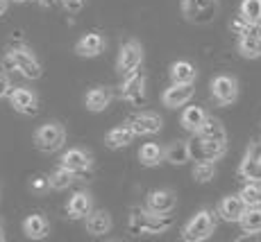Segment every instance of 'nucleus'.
<instances>
[{
  "mask_svg": "<svg viewBox=\"0 0 261 242\" xmlns=\"http://www.w3.org/2000/svg\"><path fill=\"white\" fill-rule=\"evenodd\" d=\"M173 226V218L170 213H152V210L143 208H132L129 210L127 229L132 235H162Z\"/></svg>",
  "mask_w": 261,
  "mask_h": 242,
  "instance_id": "nucleus-1",
  "label": "nucleus"
},
{
  "mask_svg": "<svg viewBox=\"0 0 261 242\" xmlns=\"http://www.w3.org/2000/svg\"><path fill=\"white\" fill-rule=\"evenodd\" d=\"M214 229H216L214 213L207 208H202L187 222V226H184V231H182V238L187 242H202V240L212 238Z\"/></svg>",
  "mask_w": 261,
  "mask_h": 242,
  "instance_id": "nucleus-2",
  "label": "nucleus"
},
{
  "mask_svg": "<svg viewBox=\"0 0 261 242\" xmlns=\"http://www.w3.org/2000/svg\"><path fill=\"white\" fill-rule=\"evenodd\" d=\"M66 143V132L59 123H46L37 129L34 134V145L39 152L43 154H53L57 149H62V145Z\"/></svg>",
  "mask_w": 261,
  "mask_h": 242,
  "instance_id": "nucleus-3",
  "label": "nucleus"
},
{
  "mask_svg": "<svg viewBox=\"0 0 261 242\" xmlns=\"http://www.w3.org/2000/svg\"><path fill=\"white\" fill-rule=\"evenodd\" d=\"M7 52L14 57V62H16V66H18V73H21L23 77H28V79H39V77L43 75L41 64H39V59L34 57V52L28 48V45L14 43L12 48H7Z\"/></svg>",
  "mask_w": 261,
  "mask_h": 242,
  "instance_id": "nucleus-4",
  "label": "nucleus"
},
{
  "mask_svg": "<svg viewBox=\"0 0 261 242\" xmlns=\"http://www.w3.org/2000/svg\"><path fill=\"white\" fill-rule=\"evenodd\" d=\"M227 149V143H220V140H209L204 136L195 134L189 140V152L193 161H218L220 156Z\"/></svg>",
  "mask_w": 261,
  "mask_h": 242,
  "instance_id": "nucleus-5",
  "label": "nucleus"
},
{
  "mask_svg": "<svg viewBox=\"0 0 261 242\" xmlns=\"http://www.w3.org/2000/svg\"><path fill=\"white\" fill-rule=\"evenodd\" d=\"M143 64V48L139 41H127L120 45V52H118V59H116V70L123 77L127 75L137 73Z\"/></svg>",
  "mask_w": 261,
  "mask_h": 242,
  "instance_id": "nucleus-6",
  "label": "nucleus"
},
{
  "mask_svg": "<svg viewBox=\"0 0 261 242\" xmlns=\"http://www.w3.org/2000/svg\"><path fill=\"white\" fill-rule=\"evenodd\" d=\"M182 12L191 23L207 25L214 21L216 12H218V3H216V0H184Z\"/></svg>",
  "mask_w": 261,
  "mask_h": 242,
  "instance_id": "nucleus-7",
  "label": "nucleus"
},
{
  "mask_svg": "<svg viewBox=\"0 0 261 242\" xmlns=\"http://www.w3.org/2000/svg\"><path fill=\"white\" fill-rule=\"evenodd\" d=\"M120 98L129 102L132 107H141L145 104V75L143 73H132L125 77L123 86H120Z\"/></svg>",
  "mask_w": 261,
  "mask_h": 242,
  "instance_id": "nucleus-8",
  "label": "nucleus"
},
{
  "mask_svg": "<svg viewBox=\"0 0 261 242\" xmlns=\"http://www.w3.org/2000/svg\"><path fill=\"white\" fill-rule=\"evenodd\" d=\"M239 52L245 59L261 57V23H250L243 34H239Z\"/></svg>",
  "mask_w": 261,
  "mask_h": 242,
  "instance_id": "nucleus-9",
  "label": "nucleus"
},
{
  "mask_svg": "<svg viewBox=\"0 0 261 242\" xmlns=\"http://www.w3.org/2000/svg\"><path fill=\"white\" fill-rule=\"evenodd\" d=\"M212 95L218 104H232L239 98V84L229 75H218L212 79Z\"/></svg>",
  "mask_w": 261,
  "mask_h": 242,
  "instance_id": "nucleus-10",
  "label": "nucleus"
},
{
  "mask_svg": "<svg viewBox=\"0 0 261 242\" xmlns=\"http://www.w3.org/2000/svg\"><path fill=\"white\" fill-rule=\"evenodd\" d=\"M9 102H12L14 111H18V113H23V115H34L39 111L37 93L30 88H23V86L14 88L12 93H9Z\"/></svg>",
  "mask_w": 261,
  "mask_h": 242,
  "instance_id": "nucleus-11",
  "label": "nucleus"
},
{
  "mask_svg": "<svg viewBox=\"0 0 261 242\" xmlns=\"http://www.w3.org/2000/svg\"><path fill=\"white\" fill-rule=\"evenodd\" d=\"M195 88L193 84H175L173 86H168L166 90H164L162 95V102L166 109H177V107H184V104L191 102V98H193Z\"/></svg>",
  "mask_w": 261,
  "mask_h": 242,
  "instance_id": "nucleus-12",
  "label": "nucleus"
},
{
  "mask_svg": "<svg viewBox=\"0 0 261 242\" xmlns=\"http://www.w3.org/2000/svg\"><path fill=\"white\" fill-rule=\"evenodd\" d=\"M127 123L132 125V129H134V134L137 136H154V134L162 132V127H164L162 118H159L157 113H150V111L132 115Z\"/></svg>",
  "mask_w": 261,
  "mask_h": 242,
  "instance_id": "nucleus-13",
  "label": "nucleus"
},
{
  "mask_svg": "<svg viewBox=\"0 0 261 242\" xmlns=\"http://www.w3.org/2000/svg\"><path fill=\"white\" fill-rule=\"evenodd\" d=\"M175 204H177V197H175L173 190H152V193L148 195V208L152 210V213H173L175 210Z\"/></svg>",
  "mask_w": 261,
  "mask_h": 242,
  "instance_id": "nucleus-14",
  "label": "nucleus"
},
{
  "mask_svg": "<svg viewBox=\"0 0 261 242\" xmlns=\"http://www.w3.org/2000/svg\"><path fill=\"white\" fill-rule=\"evenodd\" d=\"M245 201L241 195H229V197H223L218 204V215L223 218L225 222H241L245 213Z\"/></svg>",
  "mask_w": 261,
  "mask_h": 242,
  "instance_id": "nucleus-15",
  "label": "nucleus"
},
{
  "mask_svg": "<svg viewBox=\"0 0 261 242\" xmlns=\"http://www.w3.org/2000/svg\"><path fill=\"white\" fill-rule=\"evenodd\" d=\"M62 165L68 170H73L77 176H84L89 174V168H91V156H89L84 149H68V152H64L62 156Z\"/></svg>",
  "mask_w": 261,
  "mask_h": 242,
  "instance_id": "nucleus-16",
  "label": "nucleus"
},
{
  "mask_svg": "<svg viewBox=\"0 0 261 242\" xmlns=\"http://www.w3.org/2000/svg\"><path fill=\"white\" fill-rule=\"evenodd\" d=\"M66 213L71 220H82L93 213V201L89 193H75L66 204Z\"/></svg>",
  "mask_w": 261,
  "mask_h": 242,
  "instance_id": "nucleus-17",
  "label": "nucleus"
},
{
  "mask_svg": "<svg viewBox=\"0 0 261 242\" xmlns=\"http://www.w3.org/2000/svg\"><path fill=\"white\" fill-rule=\"evenodd\" d=\"M102 50H105V39L100 37V34H95V32L84 34V37L75 43V54H77V57L91 59V57H98Z\"/></svg>",
  "mask_w": 261,
  "mask_h": 242,
  "instance_id": "nucleus-18",
  "label": "nucleus"
},
{
  "mask_svg": "<svg viewBox=\"0 0 261 242\" xmlns=\"http://www.w3.org/2000/svg\"><path fill=\"white\" fill-rule=\"evenodd\" d=\"M134 136L137 134H134V129H132V125L129 123L118 125V127H114L112 132L105 136V145H107L109 149H123V147H127V145L132 143Z\"/></svg>",
  "mask_w": 261,
  "mask_h": 242,
  "instance_id": "nucleus-19",
  "label": "nucleus"
},
{
  "mask_svg": "<svg viewBox=\"0 0 261 242\" xmlns=\"http://www.w3.org/2000/svg\"><path fill=\"white\" fill-rule=\"evenodd\" d=\"M23 233L28 235L30 240H43V238H48V233H50V224H48V220L39 213L28 215V218L23 220Z\"/></svg>",
  "mask_w": 261,
  "mask_h": 242,
  "instance_id": "nucleus-20",
  "label": "nucleus"
},
{
  "mask_svg": "<svg viewBox=\"0 0 261 242\" xmlns=\"http://www.w3.org/2000/svg\"><path fill=\"white\" fill-rule=\"evenodd\" d=\"M114 95L112 90H109L107 86H98V88H91L87 93V98H84V104H87L89 111H93V113H100V111H105L112 104Z\"/></svg>",
  "mask_w": 261,
  "mask_h": 242,
  "instance_id": "nucleus-21",
  "label": "nucleus"
},
{
  "mask_svg": "<svg viewBox=\"0 0 261 242\" xmlns=\"http://www.w3.org/2000/svg\"><path fill=\"white\" fill-rule=\"evenodd\" d=\"M87 231L91 235H107L112 231V215L107 210H93L87 218Z\"/></svg>",
  "mask_w": 261,
  "mask_h": 242,
  "instance_id": "nucleus-22",
  "label": "nucleus"
},
{
  "mask_svg": "<svg viewBox=\"0 0 261 242\" xmlns=\"http://www.w3.org/2000/svg\"><path fill=\"white\" fill-rule=\"evenodd\" d=\"M204 120H207V113H204L202 107H187V109L182 111V118H179V123H182V127L187 129V132L198 134V129L202 127Z\"/></svg>",
  "mask_w": 261,
  "mask_h": 242,
  "instance_id": "nucleus-23",
  "label": "nucleus"
},
{
  "mask_svg": "<svg viewBox=\"0 0 261 242\" xmlns=\"http://www.w3.org/2000/svg\"><path fill=\"white\" fill-rule=\"evenodd\" d=\"M164 161H168L170 165H184L187 161H191V152H189V143L177 140V143H170L164 149Z\"/></svg>",
  "mask_w": 261,
  "mask_h": 242,
  "instance_id": "nucleus-24",
  "label": "nucleus"
},
{
  "mask_svg": "<svg viewBox=\"0 0 261 242\" xmlns=\"http://www.w3.org/2000/svg\"><path fill=\"white\" fill-rule=\"evenodd\" d=\"M195 77H198V70H195L193 64L189 62H175L170 66V79L175 84H193Z\"/></svg>",
  "mask_w": 261,
  "mask_h": 242,
  "instance_id": "nucleus-25",
  "label": "nucleus"
},
{
  "mask_svg": "<svg viewBox=\"0 0 261 242\" xmlns=\"http://www.w3.org/2000/svg\"><path fill=\"white\" fill-rule=\"evenodd\" d=\"M198 134L204 136V138H209V140H220V143H227V134H225L223 123H220L218 118H212V115H207V120H204L202 127L198 129Z\"/></svg>",
  "mask_w": 261,
  "mask_h": 242,
  "instance_id": "nucleus-26",
  "label": "nucleus"
},
{
  "mask_svg": "<svg viewBox=\"0 0 261 242\" xmlns=\"http://www.w3.org/2000/svg\"><path fill=\"white\" fill-rule=\"evenodd\" d=\"M139 161L145 168H154L164 161V149L159 147L157 143H145L141 149H139Z\"/></svg>",
  "mask_w": 261,
  "mask_h": 242,
  "instance_id": "nucleus-27",
  "label": "nucleus"
},
{
  "mask_svg": "<svg viewBox=\"0 0 261 242\" xmlns=\"http://www.w3.org/2000/svg\"><path fill=\"white\" fill-rule=\"evenodd\" d=\"M241 226L245 233H261V206H248L241 218Z\"/></svg>",
  "mask_w": 261,
  "mask_h": 242,
  "instance_id": "nucleus-28",
  "label": "nucleus"
},
{
  "mask_svg": "<svg viewBox=\"0 0 261 242\" xmlns=\"http://www.w3.org/2000/svg\"><path fill=\"white\" fill-rule=\"evenodd\" d=\"M48 179H50V188H53V190H66L68 186H71L73 181L77 179V174H75L73 170H68V168H64V165H59V168L55 170V172L50 174Z\"/></svg>",
  "mask_w": 261,
  "mask_h": 242,
  "instance_id": "nucleus-29",
  "label": "nucleus"
},
{
  "mask_svg": "<svg viewBox=\"0 0 261 242\" xmlns=\"http://www.w3.org/2000/svg\"><path fill=\"white\" fill-rule=\"evenodd\" d=\"M239 176H243L245 181L261 184V161L243 159V161H241V165H239Z\"/></svg>",
  "mask_w": 261,
  "mask_h": 242,
  "instance_id": "nucleus-30",
  "label": "nucleus"
},
{
  "mask_svg": "<svg viewBox=\"0 0 261 242\" xmlns=\"http://www.w3.org/2000/svg\"><path fill=\"white\" fill-rule=\"evenodd\" d=\"M216 176V165L214 161H198L193 168V179L198 181V184H207V181H212Z\"/></svg>",
  "mask_w": 261,
  "mask_h": 242,
  "instance_id": "nucleus-31",
  "label": "nucleus"
},
{
  "mask_svg": "<svg viewBox=\"0 0 261 242\" xmlns=\"http://www.w3.org/2000/svg\"><path fill=\"white\" fill-rule=\"evenodd\" d=\"M241 197H243L245 206H261V184H254V181H248L241 190Z\"/></svg>",
  "mask_w": 261,
  "mask_h": 242,
  "instance_id": "nucleus-32",
  "label": "nucleus"
},
{
  "mask_svg": "<svg viewBox=\"0 0 261 242\" xmlns=\"http://www.w3.org/2000/svg\"><path fill=\"white\" fill-rule=\"evenodd\" d=\"M241 14L250 23H261V0H243L241 3Z\"/></svg>",
  "mask_w": 261,
  "mask_h": 242,
  "instance_id": "nucleus-33",
  "label": "nucleus"
},
{
  "mask_svg": "<svg viewBox=\"0 0 261 242\" xmlns=\"http://www.w3.org/2000/svg\"><path fill=\"white\" fill-rule=\"evenodd\" d=\"M245 159L261 161V140H252V143L248 145V152H245Z\"/></svg>",
  "mask_w": 261,
  "mask_h": 242,
  "instance_id": "nucleus-34",
  "label": "nucleus"
},
{
  "mask_svg": "<svg viewBox=\"0 0 261 242\" xmlns=\"http://www.w3.org/2000/svg\"><path fill=\"white\" fill-rule=\"evenodd\" d=\"M248 25H250V21H248V18L243 16V14L239 12V16H237V18H234V21H232V32H234V34H243Z\"/></svg>",
  "mask_w": 261,
  "mask_h": 242,
  "instance_id": "nucleus-35",
  "label": "nucleus"
},
{
  "mask_svg": "<svg viewBox=\"0 0 261 242\" xmlns=\"http://www.w3.org/2000/svg\"><path fill=\"white\" fill-rule=\"evenodd\" d=\"M0 66H3L5 73H14V70H18L16 62H14V57H12L9 52H5V54H3V59H0Z\"/></svg>",
  "mask_w": 261,
  "mask_h": 242,
  "instance_id": "nucleus-36",
  "label": "nucleus"
},
{
  "mask_svg": "<svg viewBox=\"0 0 261 242\" xmlns=\"http://www.w3.org/2000/svg\"><path fill=\"white\" fill-rule=\"evenodd\" d=\"M46 188H50V179H48V176H34V179H32V190L43 193Z\"/></svg>",
  "mask_w": 261,
  "mask_h": 242,
  "instance_id": "nucleus-37",
  "label": "nucleus"
},
{
  "mask_svg": "<svg viewBox=\"0 0 261 242\" xmlns=\"http://www.w3.org/2000/svg\"><path fill=\"white\" fill-rule=\"evenodd\" d=\"M12 84H9L7 75H0V100L3 98H9V93H12Z\"/></svg>",
  "mask_w": 261,
  "mask_h": 242,
  "instance_id": "nucleus-38",
  "label": "nucleus"
},
{
  "mask_svg": "<svg viewBox=\"0 0 261 242\" xmlns=\"http://www.w3.org/2000/svg\"><path fill=\"white\" fill-rule=\"evenodd\" d=\"M9 3H12V0H0V16H3V14H5V12H7Z\"/></svg>",
  "mask_w": 261,
  "mask_h": 242,
  "instance_id": "nucleus-39",
  "label": "nucleus"
},
{
  "mask_svg": "<svg viewBox=\"0 0 261 242\" xmlns=\"http://www.w3.org/2000/svg\"><path fill=\"white\" fill-rule=\"evenodd\" d=\"M39 5H41V7H53L55 5V0H37Z\"/></svg>",
  "mask_w": 261,
  "mask_h": 242,
  "instance_id": "nucleus-40",
  "label": "nucleus"
},
{
  "mask_svg": "<svg viewBox=\"0 0 261 242\" xmlns=\"http://www.w3.org/2000/svg\"><path fill=\"white\" fill-rule=\"evenodd\" d=\"M5 238H7V235H5V229H3V226H0V242H3Z\"/></svg>",
  "mask_w": 261,
  "mask_h": 242,
  "instance_id": "nucleus-41",
  "label": "nucleus"
},
{
  "mask_svg": "<svg viewBox=\"0 0 261 242\" xmlns=\"http://www.w3.org/2000/svg\"><path fill=\"white\" fill-rule=\"evenodd\" d=\"M12 3H25V0H12Z\"/></svg>",
  "mask_w": 261,
  "mask_h": 242,
  "instance_id": "nucleus-42",
  "label": "nucleus"
},
{
  "mask_svg": "<svg viewBox=\"0 0 261 242\" xmlns=\"http://www.w3.org/2000/svg\"><path fill=\"white\" fill-rule=\"evenodd\" d=\"M62 3H68V0H62Z\"/></svg>",
  "mask_w": 261,
  "mask_h": 242,
  "instance_id": "nucleus-43",
  "label": "nucleus"
}]
</instances>
